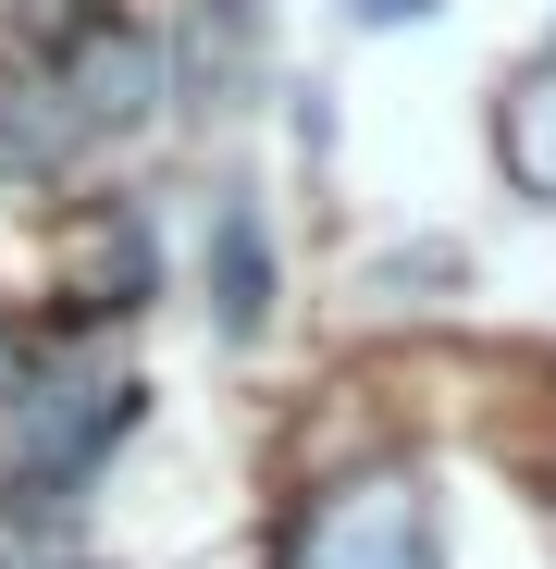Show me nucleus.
Instances as JSON below:
<instances>
[{"instance_id":"1","label":"nucleus","mask_w":556,"mask_h":569,"mask_svg":"<svg viewBox=\"0 0 556 569\" xmlns=\"http://www.w3.org/2000/svg\"><path fill=\"white\" fill-rule=\"evenodd\" d=\"M124 421H137V371H112V359L26 371V385H13V483L26 496H74Z\"/></svg>"},{"instance_id":"2","label":"nucleus","mask_w":556,"mask_h":569,"mask_svg":"<svg viewBox=\"0 0 556 569\" xmlns=\"http://www.w3.org/2000/svg\"><path fill=\"white\" fill-rule=\"evenodd\" d=\"M272 569H445V545H433V508L408 470H346L285 520Z\"/></svg>"},{"instance_id":"3","label":"nucleus","mask_w":556,"mask_h":569,"mask_svg":"<svg viewBox=\"0 0 556 569\" xmlns=\"http://www.w3.org/2000/svg\"><path fill=\"white\" fill-rule=\"evenodd\" d=\"M272 284H285L272 223H260L247 199H223V211H211V322H223V347H260V335H272Z\"/></svg>"},{"instance_id":"4","label":"nucleus","mask_w":556,"mask_h":569,"mask_svg":"<svg viewBox=\"0 0 556 569\" xmlns=\"http://www.w3.org/2000/svg\"><path fill=\"white\" fill-rule=\"evenodd\" d=\"M495 149H507V173L532 186V199H556V62L519 74V100L495 112Z\"/></svg>"},{"instance_id":"5","label":"nucleus","mask_w":556,"mask_h":569,"mask_svg":"<svg viewBox=\"0 0 556 569\" xmlns=\"http://www.w3.org/2000/svg\"><path fill=\"white\" fill-rule=\"evenodd\" d=\"M87 13H100V0H0V26H13V38H38V50H62Z\"/></svg>"},{"instance_id":"6","label":"nucleus","mask_w":556,"mask_h":569,"mask_svg":"<svg viewBox=\"0 0 556 569\" xmlns=\"http://www.w3.org/2000/svg\"><path fill=\"white\" fill-rule=\"evenodd\" d=\"M433 0H346V26H371V38H396V26H421Z\"/></svg>"},{"instance_id":"7","label":"nucleus","mask_w":556,"mask_h":569,"mask_svg":"<svg viewBox=\"0 0 556 569\" xmlns=\"http://www.w3.org/2000/svg\"><path fill=\"white\" fill-rule=\"evenodd\" d=\"M38 569H87V557H38Z\"/></svg>"}]
</instances>
